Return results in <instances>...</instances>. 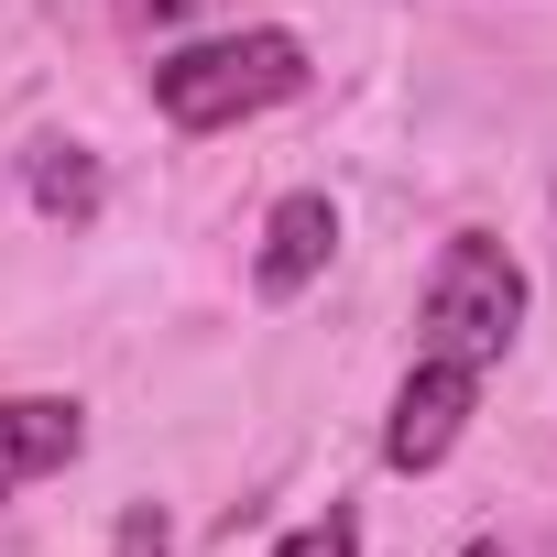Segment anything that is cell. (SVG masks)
I'll return each mask as SVG.
<instances>
[{"mask_svg": "<svg viewBox=\"0 0 557 557\" xmlns=\"http://www.w3.org/2000/svg\"><path fill=\"white\" fill-rule=\"evenodd\" d=\"M307 88V45L296 34H219V45H186V55H164L153 66V99H164V121L175 132H230V121H251V110H273V99H296Z\"/></svg>", "mask_w": 557, "mask_h": 557, "instance_id": "obj_1", "label": "cell"}, {"mask_svg": "<svg viewBox=\"0 0 557 557\" xmlns=\"http://www.w3.org/2000/svg\"><path fill=\"white\" fill-rule=\"evenodd\" d=\"M513 329H524V262H513L503 240L459 230V240L437 251V273H426V350L492 372V361L513 350Z\"/></svg>", "mask_w": 557, "mask_h": 557, "instance_id": "obj_2", "label": "cell"}, {"mask_svg": "<svg viewBox=\"0 0 557 557\" xmlns=\"http://www.w3.org/2000/svg\"><path fill=\"white\" fill-rule=\"evenodd\" d=\"M470 405H481V372H470V361H437V350H426V361L405 372L394 416H383V459H394V470H437V459L459 448Z\"/></svg>", "mask_w": 557, "mask_h": 557, "instance_id": "obj_3", "label": "cell"}, {"mask_svg": "<svg viewBox=\"0 0 557 557\" xmlns=\"http://www.w3.org/2000/svg\"><path fill=\"white\" fill-rule=\"evenodd\" d=\"M77 448H88V416L66 394H12V405H0V503L34 492L45 470H66Z\"/></svg>", "mask_w": 557, "mask_h": 557, "instance_id": "obj_4", "label": "cell"}, {"mask_svg": "<svg viewBox=\"0 0 557 557\" xmlns=\"http://www.w3.org/2000/svg\"><path fill=\"white\" fill-rule=\"evenodd\" d=\"M329 251H339V208H329L318 186H296L285 208L262 219V262H251V285H262V296H307L318 273H329Z\"/></svg>", "mask_w": 557, "mask_h": 557, "instance_id": "obj_5", "label": "cell"}, {"mask_svg": "<svg viewBox=\"0 0 557 557\" xmlns=\"http://www.w3.org/2000/svg\"><path fill=\"white\" fill-rule=\"evenodd\" d=\"M34 197H45L55 219H88V208H99V164H88L77 143H45V153H34Z\"/></svg>", "mask_w": 557, "mask_h": 557, "instance_id": "obj_6", "label": "cell"}, {"mask_svg": "<svg viewBox=\"0 0 557 557\" xmlns=\"http://www.w3.org/2000/svg\"><path fill=\"white\" fill-rule=\"evenodd\" d=\"M273 557H361V524L350 513H318V524H296L285 546H273Z\"/></svg>", "mask_w": 557, "mask_h": 557, "instance_id": "obj_7", "label": "cell"}, {"mask_svg": "<svg viewBox=\"0 0 557 557\" xmlns=\"http://www.w3.org/2000/svg\"><path fill=\"white\" fill-rule=\"evenodd\" d=\"M121 557H164V513H153V503L121 513Z\"/></svg>", "mask_w": 557, "mask_h": 557, "instance_id": "obj_8", "label": "cell"}, {"mask_svg": "<svg viewBox=\"0 0 557 557\" xmlns=\"http://www.w3.org/2000/svg\"><path fill=\"white\" fill-rule=\"evenodd\" d=\"M132 12H143V23H175V12H186V0H132Z\"/></svg>", "mask_w": 557, "mask_h": 557, "instance_id": "obj_9", "label": "cell"}, {"mask_svg": "<svg viewBox=\"0 0 557 557\" xmlns=\"http://www.w3.org/2000/svg\"><path fill=\"white\" fill-rule=\"evenodd\" d=\"M459 557H503V546H459Z\"/></svg>", "mask_w": 557, "mask_h": 557, "instance_id": "obj_10", "label": "cell"}]
</instances>
